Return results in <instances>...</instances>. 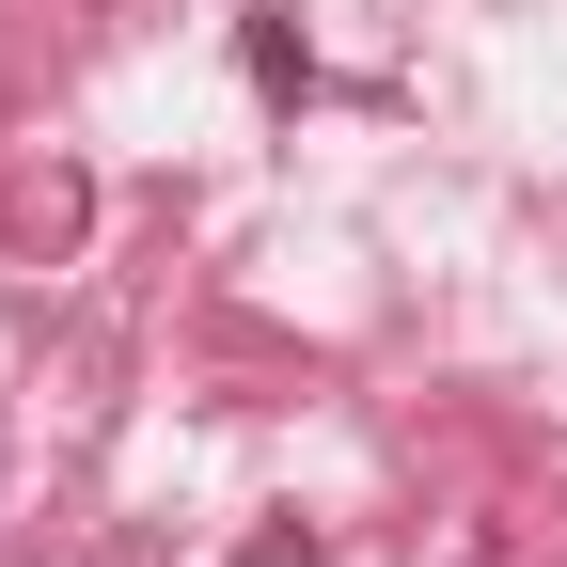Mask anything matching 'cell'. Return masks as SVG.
<instances>
[{"mask_svg": "<svg viewBox=\"0 0 567 567\" xmlns=\"http://www.w3.org/2000/svg\"><path fill=\"white\" fill-rule=\"evenodd\" d=\"M237 567H331V551H316V536H300V520H268V536H252V551H237Z\"/></svg>", "mask_w": 567, "mask_h": 567, "instance_id": "cell-1", "label": "cell"}]
</instances>
